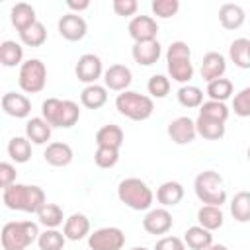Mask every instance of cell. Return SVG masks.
I'll return each mask as SVG.
<instances>
[{
    "label": "cell",
    "mask_w": 250,
    "mask_h": 250,
    "mask_svg": "<svg viewBox=\"0 0 250 250\" xmlns=\"http://www.w3.org/2000/svg\"><path fill=\"white\" fill-rule=\"evenodd\" d=\"M178 102H180V105H184V107H188V109H191V107H201V104H203V92H201V88H197V86L186 84V86H182V88L178 90Z\"/></svg>",
    "instance_id": "obj_38"
},
{
    "label": "cell",
    "mask_w": 250,
    "mask_h": 250,
    "mask_svg": "<svg viewBox=\"0 0 250 250\" xmlns=\"http://www.w3.org/2000/svg\"><path fill=\"white\" fill-rule=\"evenodd\" d=\"M125 141V133L119 125H113V123H107L104 125L102 129H98L96 133V145L98 146H107V148H121Z\"/></svg>",
    "instance_id": "obj_24"
},
{
    "label": "cell",
    "mask_w": 250,
    "mask_h": 250,
    "mask_svg": "<svg viewBox=\"0 0 250 250\" xmlns=\"http://www.w3.org/2000/svg\"><path fill=\"white\" fill-rule=\"evenodd\" d=\"M62 234L66 236V240H82L86 234H90V219L84 213H72L64 221Z\"/></svg>",
    "instance_id": "obj_21"
},
{
    "label": "cell",
    "mask_w": 250,
    "mask_h": 250,
    "mask_svg": "<svg viewBox=\"0 0 250 250\" xmlns=\"http://www.w3.org/2000/svg\"><path fill=\"white\" fill-rule=\"evenodd\" d=\"M64 242H66V236L57 229H45L37 238L39 250H62Z\"/></svg>",
    "instance_id": "obj_35"
},
{
    "label": "cell",
    "mask_w": 250,
    "mask_h": 250,
    "mask_svg": "<svg viewBox=\"0 0 250 250\" xmlns=\"http://www.w3.org/2000/svg\"><path fill=\"white\" fill-rule=\"evenodd\" d=\"M20 41L25 47H41L47 41V29H45V25L41 21L33 23L31 27H27L25 31L20 33Z\"/></svg>",
    "instance_id": "obj_37"
},
{
    "label": "cell",
    "mask_w": 250,
    "mask_h": 250,
    "mask_svg": "<svg viewBox=\"0 0 250 250\" xmlns=\"http://www.w3.org/2000/svg\"><path fill=\"white\" fill-rule=\"evenodd\" d=\"M41 117L51 125L59 129H70L80 119V107L72 100H59V98H47L41 104Z\"/></svg>",
    "instance_id": "obj_2"
},
{
    "label": "cell",
    "mask_w": 250,
    "mask_h": 250,
    "mask_svg": "<svg viewBox=\"0 0 250 250\" xmlns=\"http://www.w3.org/2000/svg\"><path fill=\"white\" fill-rule=\"evenodd\" d=\"M57 27H59L61 37L66 39V41H80V39H84L86 33H88V23H86V20H84L80 14H72V12L61 16Z\"/></svg>",
    "instance_id": "obj_11"
},
{
    "label": "cell",
    "mask_w": 250,
    "mask_h": 250,
    "mask_svg": "<svg viewBox=\"0 0 250 250\" xmlns=\"http://www.w3.org/2000/svg\"><path fill=\"white\" fill-rule=\"evenodd\" d=\"M8 154L16 164H23L31 158V141L27 137H12L8 143Z\"/></svg>",
    "instance_id": "obj_33"
},
{
    "label": "cell",
    "mask_w": 250,
    "mask_h": 250,
    "mask_svg": "<svg viewBox=\"0 0 250 250\" xmlns=\"http://www.w3.org/2000/svg\"><path fill=\"white\" fill-rule=\"evenodd\" d=\"M166 66L172 80L180 84H188L193 78V64H191V49L184 41L170 43L166 51Z\"/></svg>",
    "instance_id": "obj_5"
},
{
    "label": "cell",
    "mask_w": 250,
    "mask_h": 250,
    "mask_svg": "<svg viewBox=\"0 0 250 250\" xmlns=\"http://www.w3.org/2000/svg\"><path fill=\"white\" fill-rule=\"evenodd\" d=\"M20 88L25 94H39L47 84V66L39 59H27L18 72Z\"/></svg>",
    "instance_id": "obj_8"
},
{
    "label": "cell",
    "mask_w": 250,
    "mask_h": 250,
    "mask_svg": "<svg viewBox=\"0 0 250 250\" xmlns=\"http://www.w3.org/2000/svg\"><path fill=\"white\" fill-rule=\"evenodd\" d=\"M113 12L121 18H129V16H135L137 10H139V2L137 0H113Z\"/></svg>",
    "instance_id": "obj_44"
},
{
    "label": "cell",
    "mask_w": 250,
    "mask_h": 250,
    "mask_svg": "<svg viewBox=\"0 0 250 250\" xmlns=\"http://www.w3.org/2000/svg\"><path fill=\"white\" fill-rule=\"evenodd\" d=\"M2 201L12 211H23V213H37L45 203V191L39 186H27V184H14L2 191Z\"/></svg>",
    "instance_id": "obj_1"
},
{
    "label": "cell",
    "mask_w": 250,
    "mask_h": 250,
    "mask_svg": "<svg viewBox=\"0 0 250 250\" xmlns=\"http://www.w3.org/2000/svg\"><path fill=\"white\" fill-rule=\"evenodd\" d=\"M230 215L238 223L250 221V191H238L230 199Z\"/></svg>",
    "instance_id": "obj_34"
},
{
    "label": "cell",
    "mask_w": 250,
    "mask_h": 250,
    "mask_svg": "<svg viewBox=\"0 0 250 250\" xmlns=\"http://www.w3.org/2000/svg\"><path fill=\"white\" fill-rule=\"evenodd\" d=\"M184 186L180 182H174V180H168L164 184L158 186L156 189V201L162 205V207H174L178 205L182 199H184Z\"/></svg>",
    "instance_id": "obj_22"
},
{
    "label": "cell",
    "mask_w": 250,
    "mask_h": 250,
    "mask_svg": "<svg viewBox=\"0 0 250 250\" xmlns=\"http://www.w3.org/2000/svg\"><path fill=\"white\" fill-rule=\"evenodd\" d=\"M133 82V72L125 64H111L104 72V84L107 90L113 92H125Z\"/></svg>",
    "instance_id": "obj_15"
},
{
    "label": "cell",
    "mask_w": 250,
    "mask_h": 250,
    "mask_svg": "<svg viewBox=\"0 0 250 250\" xmlns=\"http://www.w3.org/2000/svg\"><path fill=\"white\" fill-rule=\"evenodd\" d=\"M207 250H229V248H227L225 244H215V242H213V244H211Z\"/></svg>",
    "instance_id": "obj_48"
},
{
    "label": "cell",
    "mask_w": 250,
    "mask_h": 250,
    "mask_svg": "<svg viewBox=\"0 0 250 250\" xmlns=\"http://www.w3.org/2000/svg\"><path fill=\"white\" fill-rule=\"evenodd\" d=\"M229 107L223 104V102H203L201 107H199V115L201 117H207V119H213V121H221V123H227L229 119Z\"/></svg>",
    "instance_id": "obj_39"
},
{
    "label": "cell",
    "mask_w": 250,
    "mask_h": 250,
    "mask_svg": "<svg viewBox=\"0 0 250 250\" xmlns=\"http://www.w3.org/2000/svg\"><path fill=\"white\" fill-rule=\"evenodd\" d=\"M154 250H186V242L178 236H162L160 240H156Z\"/></svg>",
    "instance_id": "obj_46"
},
{
    "label": "cell",
    "mask_w": 250,
    "mask_h": 250,
    "mask_svg": "<svg viewBox=\"0 0 250 250\" xmlns=\"http://www.w3.org/2000/svg\"><path fill=\"white\" fill-rule=\"evenodd\" d=\"M219 21L225 29H238L246 21V12L238 4L227 2L219 8Z\"/></svg>",
    "instance_id": "obj_23"
},
{
    "label": "cell",
    "mask_w": 250,
    "mask_h": 250,
    "mask_svg": "<svg viewBox=\"0 0 250 250\" xmlns=\"http://www.w3.org/2000/svg\"><path fill=\"white\" fill-rule=\"evenodd\" d=\"M168 137L172 139V143L176 145H189L195 141L197 137V129H195V121L189 119L188 115L176 117L168 123Z\"/></svg>",
    "instance_id": "obj_13"
},
{
    "label": "cell",
    "mask_w": 250,
    "mask_h": 250,
    "mask_svg": "<svg viewBox=\"0 0 250 250\" xmlns=\"http://www.w3.org/2000/svg\"><path fill=\"white\" fill-rule=\"evenodd\" d=\"M74 72H76V78L80 80V82H84V84H96V80L105 72L104 70V64H102V59L98 57V55H94V53H84L80 59H78V62H76V66H74Z\"/></svg>",
    "instance_id": "obj_10"
},
{
    "label": "cell",
    "mask_w": 250,
    "mask_h": 250,
    "mask_svg": "<svg viewBox=\"0 0 250 250\" xmlns=\"http://www.w3.org/2000/svg\"><path fill=\"white\" fill-rule=\"evenodd\" d=\"M146 90L150 98H166L170 94V78L164 74H152L146 82Z\"/></svg>",
    "instance_id": "obj_40"
},
{
    "label": "cell",
    "mask_w": 250,
    "mask_h": 250,
    "mask_svg": "<svg viewBox=\"0 0 250 250\" xmlns=\"http://www.w3.org/2000/svg\"><path fill=\"white\" fill-rule=\"evenodd\" d=\"M43 158L47 164L55 166V168H62V166H68L74 158V152L70 148V145L66 143H61V141H55V143H49L45 152H43Z\"/></svg>",
    "instance_id": "obj_19"
},
{
    "label": "cell",
    "mask_w": 250,
    "mask_h": 250,
    "mask_svg": "<svg viewBox=\"0 0 250 250\" xmlns=\"http://www.w3.org/2000/svg\"><path fill=\"white\" fill-rule=\"evenodd\" d=\"M66 6L72 10V14H80L82 10H88L90 8V2L88 0H82V2H76V0H68Z\"/></svg>",
    "instance_id": "obj_47"
},
{
    "label": "cell",
    "mask_w": 250,
    "mask_h": 250,
    "mask_svg": "<svg viewBox=\"0 0 250 250\" xmlns=\"http://www.w3.org/2000/svg\"><path fill=\"white\" fill-rule=\"evenodd\" d=\"M184 242L191 250H207L213 244V234H211V230L203 229L201 225H195L184 232Z\"/></svg>",
    "instance_id": "obj_26"
},
{
    "label": "cell",
    "mask_w": 250,
    "mask_h": 250,
    "mask_svg": "<svg viewBox=\"0 0 250 250\" xmlns=\"http://www.w3.org/2000/svg\"><path fill=\"white\" fill-rule=\"evenodd\" d=\"M2 109L4 113H8L10 117H16V119H23L31 113V102L27 96L23 94H16V92H6L2 96Z\"/></svg>",
    "instance_id": "obj_16"
},
{
    "label": "cell",
    "mask_w": 250,
    "mask_h": 250,
    "mask_svg": "<svg viewBox=\"0 0 250 250\" xmlns=\"http://www.w3.org/2000/svg\"><path fill=\"white\" fill-rule=\"evenodd\" d=\"M246 154H248V160H250V146H248V150H246Z\"/></svg>",
    "instance_id": "obj_50"
},
{
    "label": "cell",
    "mask_w": 250,
    "mask_h": 250,
    "mask_svg": "<svg viewBox=\"0 0 250 250\" xmlns=\"http://www.w3.org/2000/svg\"><path fill=\"white\" fill-rule=\"evenodd\" d=\"M10 21L12 25L18 29V33L25 31L27 27H31L33 23H37V16H35V8L27 2H18L12 6L10 10Z\"/></svg>",
    "instance_id": "obj_20"
},
{
    "label": "cell",
    "mask_w": 250,
    "mask_h": 250,
    "mask_svg": "<svg viewBox=\"0 0 250 250\" xmlns=\"http://www.w3.org/2000/svg\"><path fill=\"white\" fill-rule=\"evenodd\" d=\"M107 102V88L100 84H90L80 92V104L88 109H100Z\"/></svg>",
    "instance_id": "obj_27"
},
{
    "label": "cell",
    "mask_w": 250,
    "mask_h": 250,
    "mask_svg": "<svg viewBox=\"0 0 250 250\" xmlns=\"http://www.w3.org/2000/svg\"><path fill=\"white\" fill-rule=\"evenodd\" d=\"M115 107L123 117H127L131 121H145L152 115L154 102L150 96H145V94H139L133 90H125V92L117 94Z\"/></svg>",
    "instance_id": "obj_7"
},
{
    "label": "cell",
    "mask_w": 250,
    "mask_h": 250,
    "mask_svg": "<svg viewBox=\"0 0 250 250\" xmlns=\"http://www.w3.org/2000/svg\"><path fill=\"white\" fill-rule=\"evenodd\" d=\"M0 62L8 68L12 66H21L23 64V47L12 39H6L0 43Z\"/></svg>",
    "instance_id": "obj_29"
},
{
    "label": "cell",
    "mask_w": 250,
    "mask_h": 250,
    "mask_svg": "<svg viewBox=\"0 0 250 250\" xmlns=\"http://www.w3.org/2000/svg\"><path fill=\"white\" fill-rule=\"evenodd\" d=\"M129 35L135 43H145V41H154L158 35V23L152 16H135L129 21Z\"/></svg>",
    "instance_id": "obj_12"
},
{
    "label": "cell",
    "mask_w": 250,
    "mask_h": 250,
    "mask_svg": "<svg viewBox=\"0 0 250 250\" xmlns=\"http://www.w3.org/2000/svg\"><path fill=\"white\" fill-rule=\"evenodd\" d=\"M232 90H234V86L229 78H217V80L207 84V96L213 102H223L225 104V100H229L232 96Z\"/></svg>",
    "instance_id": "obj_36"
},
{
    "label": "cell",
    "mask_w": 250,
    "mask_h": 250,
    "mask_svg": "<svg viewBox=\"0 0 250 250\" xmlns=\"http://www.w3.org/2000/svg\"><path fill=\"white\" fill-rule=\"evenodd\" d=\"M195 129H197V135L207 141H219L225 137V131H227L225 123L213 121V119H207L201 115H197V119H195Z\"/></svg>",
    "instance_id": "obj_30"
},
{
    "label": "cell",
    "mask_w": 250,
    "mask_h": 250,
    "mask_svg": "<svg viewBox=\"0 0 250 250\" xmlns=\"http://www.w3.org/2000/svg\"><path fill=\"white\" fill-rule=\"evenodd\" d=\"M117 197L133 211H146L154 201V193L141 178H125L117 186Z\"/></svg>",
    "instance_id": "obj_3"
},
{
    "label": "cell",
    "mask_w": 250,
    "mask_h": 250,
    "mask_svg": "<svg viewBox=\"0 0 250 250\" xmlns=\"http://www.w3.org/2000/svg\"><path fill=\"white\" fill-rule=\"evenodd\" d=\"M172 225H174V221L166 207L150 209L143 219V229L148 234H166L172 229Z\"/></svg>",
    "instance_id": "obj_14"
},
{
    "label": "cell",
    "mask_w": 250,
    "mask_h": 250,
    "mask_svg": "<svg viewBox=\"0 0 250 250\" xmlns=\"http://www.w3.org/2000/svg\"><path fill=\"white\" fill-rule=\"evenodd\" d=\"M131 55H133L137 64L152 66L162 55V45L156 39L154 41H145V43H135L133 49H131Z\"/></svg>",
    "instance_id": "obj_18"
},
{
    "label": "cell",
    "mask_w": 250,
    "mask_h": 250,
    "mask_svg": "<svg viewBox=\"0 0 250 250\" xmlns=\"http://www.w3.org/2000/svg\"><path fill=\"white\" fill-rule=\"evenodd\" d=\"M51 131H53V127L43 117H31L25 123V137L33 145H45L51 139Z\"/></svg>",
    "instance_id": "obj_25"
},
{
    "label": "cell",
    "mask_w": 250,
    "mask_h": 250,
    "mask_svg": "<svg viewBox=\"0 0 250 250\" xmlns=\"http://www.w3.org/2000/svg\"><path fill=\"white\" fill-rule=\"evenodd\" d=\"M232 111L238 117H250V86L242 88L232 98Z\"/></svg>",
    "instance_id": "obj_43"
},
{
    "label": "cell",
    "mask_w": 250,
    "mask_h": 250,
    "mask_svg": "<svg viewBox=\"0 0 250 250\" xmlns=\"http://www.w3.org/2000/svg\"><path fill=\"white\" fill-rule=\"evenodd\" d=\"M150 10H152V14H154L156 18L168 20V18H172V16L178 14L180 2H178V0H152Z\"/></svg>",
    "instance_id": "obj_41"
},
{
    "label": "cell",
    "mask_w": 250,
    "mask_h": 250,
    "mask_svg": "<svg viewBox=\"0 0 250 250\" xmlns=\"http://www.w3.org/2000/svg\"><path fill=\"white\" fill-rule=\"evenodd\" d=\"M131 250H148V248H145V246H133Z\"/></svg>",
    "instance_id": "obj_49"
},
{
    "label": "cell",
    "mask_w": 250,
    "mask_h": 250,
    "mask_svg": "<svg viewBox=\"0 0 250 250\" xmlns=\"http://www.w3.org/2000/svg\"><path fill=\"white\" fill-rule=\"evenodd\" d=\"M90 250H121L125 246V234L117 227H102L88 234Z\"/></svg>",
    "instance_id": "obj_9"
},
{
    "label": "cell",
    "mask_w": 250,
    "mask_h": 250,
    "mask_svg": "<svg viewBox=\"0 0 250 250\" xmlns=\"http://www.w3.org/2000/svg\"><path fill=\"white\" fill-rule=\"evenodd\" d=\"M39 225L33 221H10L2 227L4 250H25L39 238Z\"/></svg>",
    "instance_id": "obj_4"
},
{
    "label": "cell",
    "mask_w": 250,
    "mask_h": 250,
    "mask_svg": "<svg viewBox=\"0 0 250 250\" xmlns=\"http://www.w3.org/2000/svg\"><path fill=\"white\" fill-rule=\"evenodd\" d=\"M37 219L45 229H57V227L62 225V221H66L64 213H62V207L57 205V203H45L37 211Z\"/></svg>",
    "instance_id": "obj_32"
},
{
    "label": "cell",
    "mask_w": 250,
    "mask_h": 250,
    "mask_svg": "<svg viewBox=\"0 0 250 250\" xmlns=\"http://www.w3.org/2000/svg\"><path fill=\"white\" fill-rule=\"evenodd\" d=\"M193 189L197 199L203 205H215L221 207L227 201V191L223 188V176L215 170H203L195 176Z\"/></svg>",
    "instance_id": "obj_6"
},
{
    "label": "cell",
    "mask_w": 250,
    "mask_h": 250,
    "mask_svg": "<svg viewBox=\"0 0 250 250\" xmlns=\"http://www.w3.org/2000/svg\"><path fill=\"white\" fill-rule=\"evenodd\" d=\"M225 70H227V61H225V57L221 53L209 51V53L203 55L199 72H201V78L207 80V84L213 82V80H217V78H223Z\"/></svg>",
    "instance_id": "obj_17"
},
{
    "label": "cell",
    "mask_w": 250,
    "mask_h": 250,
    "mask_svg": "<svg viewBox=\"0 0 250 250\" xmlns=\"http://www.w3.org/2000/svg\"><path fill=\"white\" fill-rule=\"evenodd\" d=\"M229 57L238 68H250V39L238 37L229 47Z\"/></svg>",
    "instance_id": "obj_31"
},
{
    "label": "cell",
    "mask_w": 250,
    "mask_h": 250,
    "mask_svg": "<svg viewBox=\"0 0 250 250\" xmlns=\"http://www.w3.org/2000/svg\"><path fill=\"white\" fill-rule=\"evenodd\" d=\"M16 176H18V172H16L14 164H10V162H2L0 164V186H2V189L14 186L16 184Z\"/></svg>",
    "instance_id": "obj_45"
},
{
    "label": "cell",
    "mask_w": 250,
    "mask_h": 250,
    "mask_svg": "<svg viewBox=\"0 0 250 250\" xmlns=\"http://www.w3.org/2000/svg\"><path fill=\"white\" fill-rule=\"evenodd\" d=\"M119 160V150L117 148H107V146H98L94 152V162L100 168H113Z\"/></svg>",
    "instance_id": "obj_42"
},
{
    "label": "cell",
    "mask_w": 250,
    "mask_h": 250,
    "mask_svg": "<svg viewBox=\"0 0 250 250\" xmlns=\"http://www.w3.org/2000/svg\"><path fill=\"white\" fill-rule=\"evenodd\" d=\"M197 223L207 229V230H217L223 227L225 223V215L221 211V207H215V205H201L197 209Z\"/></svg>",
    "instance_id": "obj_28"
}]
</instances>
